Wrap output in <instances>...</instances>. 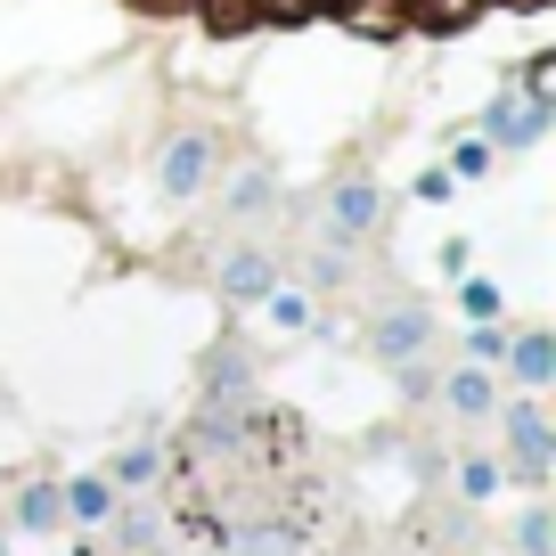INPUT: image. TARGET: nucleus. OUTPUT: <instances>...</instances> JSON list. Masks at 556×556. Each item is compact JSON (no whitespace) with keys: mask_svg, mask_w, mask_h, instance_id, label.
<instances>
[{"mask_svg":"<svg viewBox=\"0 0 556 556\" xmlns=\"http://www.w3.org/2000/svg\"><path fill=\"white\" fill-rule=\"evenodd\" d=\"M491 401H500V393H491L483 368H458V377H451V409L458 417H491Z\"/></svg>","mask_w":556,"mask_h":556,"instance_id":"obj_10","label":"nucleus"},{"mask_svg":"<svg viewBox=\"0 0 556 556\" xmlns=\"http://www.w3.org/2000/svg\"><path fill=\"white\" fill-rule=\"evenodd\" d=\"M58 500H66V516H83V523H106V516H115V483H106V475H83V483H66Z\"/></svg>","mask_w":556,"mask_h":556,"instance_id":"obj_8","label":"nucleus"},{"mask_svg":"<svg viewBox=\"0 0 556 556\" xmlns=\"http://www.w3.org/2000/svg\"><path fill=\"white\" fill-rule=\"evenodd\" d=\"M540 131H548V106H532L523 90H500V99L483 106V139L491 148H532Z\"/></svg>","mask_w":556,"mask_h":556,"instance_id":"obj_3","label":"nucleus"},{"mask_svg":"<svg viewBox=\"0 0 556 556\" xmlns=\"http://www.w3.org/2000/svg\"><path fill=\"white\" fill-rule=\"evenodd\" d=\"M197 9H205L213 34H229V25H254V0H197Z\"/></svg>","mask_w":556,"mask_h":556,"instance_id":"obj_16","label":"nucleus"},{"mask_svg":"<svg viewBox=\"0 0 556 556\" xmlns=\"http://www.w3.org/2000/svg\"><path fill=\"white\" fill-rule=\"evenodd\" d=\"M262 312H270V328H312V295H303V287H270Z\"/></svg>","mask_w":556,"mask_h":556,"instance_id":"obj_11","label":"nucleus"},{"mask_svg":"<svg viewBox=\"0 0 556 556\" xmlns=\"http://www.w3.org/2000/svg\"><path fill=\"white\" fill-rule=\"evenodd\" d=\"M458 303H467V319H500L507 312V295L491 287V278H467V295H458Z\"/></svg>","mask_w":556,"mask_h":556,"instance_id":"obj_14","label":"nucleus"},{"mask_svg":"<svg viewBox=\"0 0 556 556\" xmlns=\"http://www.w3.org/2000/svg\"><path fill=\"white\" fill-rule=\"evenodd\" d=\"M205 180H213V139H205V131L164 139V156H156V189H164V197H197Z\"/></svg>","mask_w":556,"mask_h":556,"instance_id":"obj_1","label":"nucleus"},{"mask_svg":"<svg viewBox=\"0 0 556 556\" xmlns=\"http://www.w3.org/2000/svg\"><path fill=\"white\" fill-rule=\"evenodd\" d=\"M467 361L483 368V361H507V336H500V319H475V336H467Z\"/></svg>","mask_w":556,"mask_h":556,"instance_id":"obj_13","label":"nucleus"},{"mask_svg":"<svg viewBox=\"0 0 556 556\" xmlns=\"http://www.w3.org/2000/svg\"><path fill=\"white\" fill-rule=\"evenodd\" d=\"M115 475H123V483H148V475H156V451H131V458H123Z\"/></svg>","mask_w":556,"mask_h":556,"instance_id":"obj_22","label":"nucleus"},{"mask_svg":"<svg viewBox=\"0 0 556 556\" xmlns=\"http://www.w3.org/2000/svg\"><path fill=\"white\" fill-rule=\"evenodd\" d=\"M222 287H229V295H238V303H262V295H270V287H278V270H270V254H262V245H254V254H238V262H229V270H222Z\"/></svg>","mask_w":556,"mask_h":556,"instance_id":"obj_7","label":"nucleus"},{"mask_svg":"<svg viewBox=\"0 0 556 556\" xmlns=\"http://www.w3.org/2000/svg\"><path fill=\"white\" fill-rule=\"evenodd\" d=\"M507 442H516V475L540 483L548 475V426H540V409H507Z\"/></svg>","mask_w":556,"mask_h":556,"instance_id":"obj_5","label":"nucleus"},{"mask_svg":"<svg viewBox=\"0 0 556 556\" xmlns=\"http://www.w3.org/2000/svg\"><path fill=\"white\" fill-rule=\"evenodd\" d=\"M58 516H66V500H58L50 483H34V491H25V500H17V523H25V532H50Z\"/></svg>","mask_w":556,"mask_h":556,"instance_id":"obj_12","label":"nucleus"},{"mask_svg":"<svg viewBox=\"0 0 556 556\" xmlns=\"http://www.w3.org/2000/svg\"><path fill=\"white\" fill-rule=\"evenodd\" d=\"M451 189H458L451 173H417V205H442V197H451Z\"/></svg>","mask_w":556,"mask_h":556,"instance_id":"obj_21","label":"nucleus"},{"mask_svg":"<svg viewBox=\"0 0 556 556\" xmlns=\"http://www.w3.org/2000/svg\"><path fill=\"white\" fill-rule=\"evenodd\" d=\"M417 9H426V25H442V34H451V25H467L483 0H417Z\"/></svg>","mask_w":556,"mask_h":556,"instance_id":"obj_17","label":"nucleus"},{"mask_svg":"<svg viewBox=\"0 0 556 556\" xmlns=\"http://www.w3.org/2000/svg\"><path fill=\"white\" fill-rule=\"evenodd\" d=\"M523 99H532V106H556V58H532V66H523Z\"/></svg>","mask_w":556,"mask_h":556,"instance_id":"obj_15","label":"nucleus"},{"mask_svg":"<svg viewBox=\"0 0 556 556\" xmlns=\"http://www.w3.org/2000/svg\"><path fill=\"white\" fill-rule=\"evenodd\" d=\"M205 401L238 417L245 401H254V361H245V352H213V368H205Z\"/></svg>","mask_w":556,"mask_h":556,"instance_id":"obj_4","label":"nucleus"},{"mask_svg":"<svg viewBox=\"0 0 556 556\" xmlns=\"http://www.w3.org/2000/svg\"><path fill=\"white\" fill-rule=\"evenodd\" d=\"M458 483H467V500H491V491H500V467H491V458H467Z\"/></svg>","mask_w":556,"mask_h":556,"instance_id":"obj_18","label":"nucleus"},{"mask_svg":"<svg viewBox=\"0 0 556 556\" xmlns=\"http://www.w3.org/2000/svg\"><path fill=\"white\" fill-rule=\"evenodd\" d=\"M475 173H491V139H467L451 156V180H475Z\"/></svg>","mask_w":556,"mask_h":556,"instance_id":"obj_19","label":"nucleus"},{"mask_svg":"<svg viewBox=\"0 0 556 556\" xmlns=\"http://www.w3.org/2000/svg\"><path fill=\"white\" fill-rule=\"evenodd\" d=\"M507 368H516V384H532V393H540V384L556 377V344H548V336H523V344L507 352Z\"/></svg>","mask_w":556,"mask_h":556,"instance_id":"obj_9","label":"nucleus"},{"mask_svg":"<svg viewBox=\"0 0 556 556\" xmlns=\"http://www.w3.org/2000/svg\"><path fill=\"white\" fill-rule=\"evenodd\" d=\"M377 222H384V197H377V180H336V189H328V245L368 238Z\"/></svg>","mask_w":556,"mask_h":556,"instance_id":"obj_2","label":"nucleus"},{"mask_svg":"<svg viewBox=\"0 0 556 556\" xmlns=\"http://www.w3.org/2000/svg\"><path fill=\"white\" fill-rule=\"evenodd\" d=\"M516 540H523V556H548V516H540V507H532V516H523V532H516Z\"/></svg>","mask_w":556,"mask_h":556,"instance_id":"obj_20","label":"nucleus"},{"mask_svg":"<svg viewBox=\"0 0 556 556\" xmlns=\"http://www.w3.org/2000/svg\"><path fill=\"white\" fill-rule=\"evenodd\" d=\"M368 344H377L384 361H409V352L426 344V312H417V303H401V312H384V319H377V336H368Z\"/></svg>","mask_w":556,"mask_h":556,"instance_id":"obj_6","label":"nucleus"}]
</instances>
